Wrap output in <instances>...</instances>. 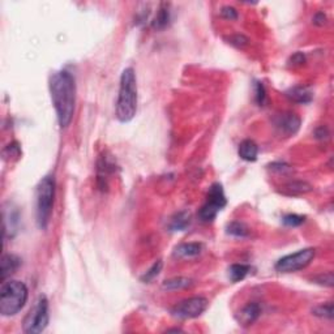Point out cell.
<instances>
[{"instance_id":"6da1fadb","label":"cell","mask_w":334,"mask_h":334,"mask_svg":"<svg viewBox=\"0 0 334 334\" xmlns=\"http://www.w3.org/2000/svg\"><path fill=\"white\" fill-rule=\"evenodd\" d=\"M51 100L62 128H67L74 119L76 103V82L68 70H59L51 75L49 81Z\"/></svg>"},{"instance_id":"7a4b0ae2","label":"cell","mask_w":334,"mask_h":334,"mask_svg":"<svg viewBox=\"0 0 334 334\" xmlns=\"http://www.w3.org/2000/svg\"><path fill=\"white\" fill-rule=\"evenodd\" d=\"M137 81L133 68H126L121 76L116 102V117L121 123H129L137 111Z\"/></svg>"},{"instance_id":"3957f363","label":"cell","mask_w":334,"mask_h":334,"mask_svg":"<svg viewBox=\"0 0 334 334\" xmlns=\"http://www.w3.org/2000/svg\"><path fill=\"white\" fill-rule=\"evenodd\" d=\"M27 284L21 281H4L0 289V314L15 316L21 311L28 300Z\"/></svg>"},{"instance_id":"277c9868","label":"cell","mask_w":334,"mask_h":334,"mask_svg":"<svg viewBox=\"0 0 334 334\" xmlns=\"http://www.w3.org/2000/svg\"><path fill=\"white\" fill-rule=\"evenodd\" d=\"M54 197H55V179L44 176L37 187V223L39 229H47L53 213Z\"/></svg>"},{"instance_id":"5b68a950","label":"cell","mask_w":334,"mask_h":334,"mask_svg":"<svg viewBox=\"0 0 334 334\" xmlns=\"http://www.w3.org/2000/svg\"><path fill=\"white\" fill-rule=\"evenodd\" d=\"M49 324V300L41 295L23 320V331L28 334L42 333Z\"/></svg>"},{"instance_id":"8992f818","label":"cell","mask_w":334,"mask_h":334,"mask_svg":"<svg viewBox=\"0 0 334 334\" xmlns=\"http://www.w3.org/2000/svg\"><path fill=\"white\" fill-rule=\"evenodd\" d=\"M227 204L222 184L214 183L208 192V199L199 211V218L202 222H213L217 214L222 210Z\"/></svg>"},{"instance_id":"52a82bcc","label":"cell","mask_w":334,"mask_h":334,"mask_svg":"<svg viewBox=\"0 0 334 334\" xmlns=\"http://www.w3.org/2000/svg\"><path fill=\"white\" fill-rule=\"evenodd\" d=\"M314 248L300 249L298 252L291 253V255L284 256L279 258L276 264V270L279 273H293L298 270L304 269L305 267L311 264V261L315 257Z\"/></svg>"},{"instance_id":"ba28073f","label":"cell","mask_w":334,"mask_h":334,"mask_svg":"<svg viewBox=\"0 0 334 334\" xmlns=\"http://www.w3.org/2000/svg\"><path fill=\"white\" fill-rule=\"evenodd\" d=\"M206 308H208V300L205 298L192 296V298H188V299L182 300L174 305L171 314L176 319H195V317H199L200 315L204 314Z\"/></svg>"},{"instance_id":"9c48e42d","label":"cell","mask_w":334,"mask_h":334,"mask_svg":"<svg viewBox=\"0 0 334 334\" xmlns=\"http://www.w3.org/2000/svg\"><path fill=\"white\" fill-rule=\"evenodd\" d=\"M274 123L282 133H284L286 136H293L299 131L300 117L296 116L293 112H283L276 117Z\"/></svg>"},{"instance_id":"30bf717a","label":"cell","mask_w":334,"mask_h":334,"mask_svg":"<svg viewBox=\"0 0 334 334\" xmlns=\"http://www.w3.org/2000/svg\"><path fill=\"white\" fill-rule=\"evenodd\" d=\"M260 315H261L260 305H258L257 303H249V304H247L246 307L239 312V317H237V320H239V323H241L242 325L248 326V325H252L256 320L260 317Z\"/></svg>"},{"instance_id":"8fae6325","label":"cell","mask_w":334,"mask_h":334,"mask_svg":"<svg viewBox=\"0 0 334 334\" xmlns=\"http://www.w3.org/2000/svg\"><path fill=\"white\" fill-rule=\"evenodd\" d=\"M286 97L295 103H309L314 100V93L307 86H294L286 91Z\"/></svg>"},{"instance_id":"7c38bea8","label":"cell","mask_w":334,"mask_h":334,"mask_svg":"<svg viewBox=\"0 0 334 334\" xmlns=\"http://www.w3.org/2000/svg\"><path fill=\"white\" fill-rule=\"evenodd\" d=\"M20 257H17L16 255H11V253L4 255L2 257V270H0L2 272V282L6 281L8 277H11L20 268Z\"/></svg>"},{"instance_id":"4fadbf2b","label":"cell","mask_w":334,"mask_h":334,"mask_svg":"<svg viewBox=\"0 0 334 334\" xmlns=\"http://www.w3.org/2000/svg\"><path fill=\"white\" fill-rule=\"evenodd\" d=\"M239 157L247 162H255L258 156V147L253 140H243L239 145Z\"/></svg>"},{"instance_id":"5bb4252c","label":"cell","mask_w":334,"mask_h":334,"mask_svg":"<svg viewBox=\"0 0 334 334\" xmlns=\"http://www.w3.org/2000/svg\"><path fill=\"white\" fill-rule=\"evenodd\" d=\"M202 246L200 243H184L175 248V256L182 258L196 257L201 253Z\"/></svg>"},{"instance_id":"9a60e30c","label":"cell","mask_w":334,"mask_h":334,"mask_svg":"<svg viewBox=\"0 0 334 334\" xmlns=\"http://www.w3.org/2000/svg\"><path fill=\"white\" fill-rule=\"evenodd\" d=\"M170 22V9L167 4H162L157 12L156 17L152 21V28L156 30H162Z\"/></svg>"},{"instance_id":"2e32d148","label":"cell","mask_w":334,"mask_h":334,"mask_svg":"<svg viewBox=\"0 0 334 334\" xmlns=\"http://www.w3.org/2000/svg\"><path fill=\"white\" fill-rule=\"evenodd\" d=\"M190 223V216L187 211H180V213L175 214V217L171 220L170 229L171 231H182L185 230Z\"/></svg>"},{"instance_id":"e0dca14e","label":"cell","mask_w":334,"mask_h":334,"mask_svg":"<svg viewBox=\"0 0 334 334\" xmlns=\"http://www.w3.org/2000/svg\"><path fill=\"white\" fill-rule=\"evenodd\" d=\"M251 272V267L247 264H234L229 268V277L232 282L243 281L248 273Z\"/></svg>"},{"instance_id":"ac0fdd59","label":"cell","mask_w":334,"mask_h":334,"mask_svg":"<svg viewBox=\"0 0 334 334\" xmlns=\"http://www.w3.org/2000/svg\"><path fill=\"white\" fill-rule=\"evenodd\" d=\"M194 284V281L190 278H185V277H175V278L167 279L163 282V289L166 290H182V289H187Z\"/></svg>"},{"instance_id":"d6986e66","label":"cell","mask_w":334,"mask_h":334,"mask_svg":"<svg viewBox=\"0 0 334 334\" xmlns=\"http://www.w3.org/2000/svg\"><path fill=\"white\" fill-rule=\"evenodd\" d=\"M227 232H229L230 235H232V236L246 237L248 236L249 230L243 222H237V221H235V222H231L227 225Z\"/></svg>"},{"instance_id":"ffe728a7","label":"cell","mask_w":334,"mask_h":334,"mask_svg":"<svg viewBox=\"0 0 334 334\" xmlns=\"http://www.w3.org/2000/svg\"><path fill=\"white\" fill-rule=\"evenodd\" d=\"M284 189L289 195H302L311 190V185L304 182H293L284 185Z\"/></svg>"},{"instance_id":"44dd1931","label":"cell","mask_w":334,"mask_h":334,"mask_svg":"<svg viewBox=\"0 0 334 334\" xmlns=\"http://www.w3.org/2000/svg\"><path fill=\"white\" fill-rule=\"evenodd\" d=\"M162 267H163V263H162V260L156 261V263H154V264L150 267V269L148 270V272H145L144 276L141 277V281L145 282V283H149V282H152L153 279H156L157 277L159 276V273H161Z\"/></svg>"},{"instance_id":"7402d4cb","label":"cell","mask_w":334,"mask_h":334,"mask_svg":"<svg viewBox=\"0 0 334 334\" xmlns=\"http://www.w3.org/2000/svg\"><path fill=\"white\" fill-rule=\"evenodd\" d=\"M312 312H314V315H316V316L319 317H324V319L331 320L333 319V303L328 302L325 303V304L317 305Z\"/></svg>"},{"instance_id":"603a6c76","label":"cell","mask_w":334,"mask_h":334,"mask_svg":"<svg viewBox=\"0 0 334 334\" xmlns=\"http://www.w3.org/2000/svg\"><path fill=\"white\" fill-rule=\"evenodd\" d=\"M21 154L20 145L17 142H12V144L7 145L3 149V158L11 159V158H18Z\"/></svg>"},{"instance_id":"cb8c5ba5","label":"cell","mask_w":334,"mask_h":334,"mask_svg":"<svg viewBox=\"0 0 334 334\" xmlns=\"http://www.w3.org/2000/svg\"><path fill=\"white\" fill-rule=\"evenodd\" d=\"M305 217L303 216H298V214H288L283 217V223L289 227H298L302 223H304Z\"/></svg>"},{"instance_id":"d4e9b609","label":"cell","mask_w":334,"mask_h":334,"mask_svg":"<svg viewBox=\"0 0 334 334\" xmlns=\"http://www.w3.org/2000/svg\"><path fill=\"white\" fill-rule=\"evenodd\" d=\"M265 100H267V93H265V88L261 82L256 84V102L260 106H264Z\"/></svg>"},{"instance_id":"484cf974","label":"cell","mask_w":334,"mask_h":334,"mask_svg":"<svg viewBox=\"0 0 334 334\" xmlns=\"http://www.w3.org/2000/svg\"><path fill=\"white\" fill-rule=\"evenodd\" d=\"M221 16H222L223 18H226V20H236L237 18V12L236 9L234 8V7H223L222 9H221Z\"/></svg>"},{"instance_id":"4316f807","label":"cell","mask_w":334,"mask_h":334,"mask_svg":"<svg viewBox=\"0 0 334 334\" xmlns=\"http://www.w3.org/2000/svg\"><path fill=\"white\" fill-rule=\"evenodd\" d=\"M315 281H316V283L331 288V286H333V274H331V272H328L326 274H320L319 277L315 278Z\"/></svg>"},{"instance_id":"83f0119b","label":"cell","mask_w":334,"mask_h":334,"mask_svg":"<svg viewBox=\"0 0 334 334\" xmlns=\"http://www.w3.org/2000/svg\"><path fill=\"white\" fill-rule=\"evenodd\" d=\"M290 62H291L290 64H293V65H300V64H303V63H304V55H303L302 53L294 54V55L291 56Z\"/></svg>"},{"instance_id":"f1b7e54d","label":"cell","mask_w":334,"mask_h":334,"mask_svg":"<svg viewBox=\"0 0 334 334\" xmlns=\"http://www.w3.org/2000/svg\"><path fill=\"white\" fill-rule=\"evenodd\" d=\"M315 135H316V137L320 138V140H324V138L328 137L329 132H328V129H326L325 127H320L319 129H316Z\"/></svg>"},{"instance_id":"f546056e","label":"cell","mask_w":334,"mask_h":334,"mask_svg":"<svg viewBox=\"0 0 334 334\" xmlns=\"http://www.w3.org/2000/svg\"><path fill=\"white\" fill-rule=\"evenodd\" d=\"M325 20L326 18L323 13H317V15L314 17V23H316V25H319V27H323L324 23H325Z\"/></svg>"}]
</instances>
